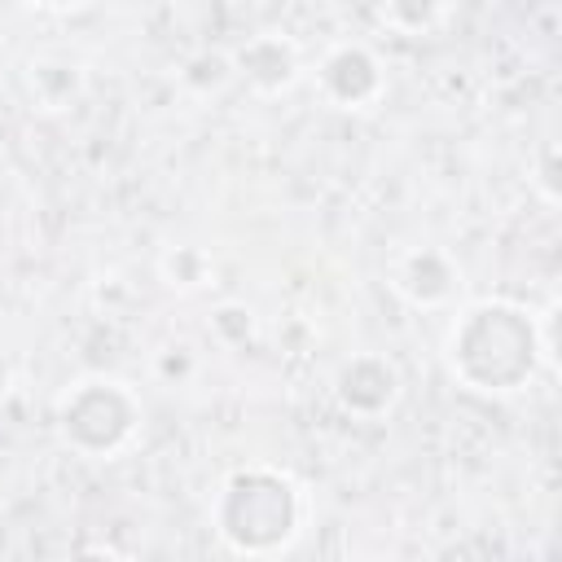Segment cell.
Wrapping results in <instances>:
<instances>
[{
  "label": "cell",
  "mask_w": 562,
  "mask_h": 562,
  "mask_svg": "<svg viewBox=\"0 0 562 562\" xmlns=\"http://www.w3.org/2000/svg\"><path fill=\"white\" fill-rule=\"evenodd\" d=\"M215 522H220V536L246 553V558H268L277 553L294 527H299V492L285 474L277 470H237L224 492H220V505H215Z\"/></svg>",
  "instance_id": "6da1fadb"
},
{
  "label": "cell",
  "mask_w": 562,
  "mask_h": 562,
  "mask_svg": "<svg viewBox=\"0 0 562 562\" xmlns=\"http://www.w3.org/2000/svg\"><path fill=\"white\" fill-rule=\"evenodd\" d=\"M57 422H61L66 443H75L88 457H105L136 430V400L123 382L88 378L61 395Z\"/></svg>",
  "instance_id": "7a4b0ae2"
},
{
  "label": "cell",
  "mask_w": 562,
  "mask_h": 562,
  "mask_svg": "<svg viewBox=\"0 0 562 562\" xmlns=\"http://www.w3.org/2000/svg\"><path fill=\"white\" fill-rule=\"evenodd\" d=\"M316 83L321 92L342 105V110H360L369 101H378L382 92V66L364 44H334L321 66H316Z\"/></svg>",
  "instance_id": "3957f363"
},
{
  "label": "cell",
  "mask_w": 562,
  "mask_h": 562,
  "mask_svg": "<svg viewBox=\"0 0 562 562\" xmlns=\"http://www.w3.org/2000/svg\"><path fill=\"white\" fill-rule=\"evenodd\" d=\"M233 66L255 92H285L299 79V48L277 31H263L233 53Z\"/></svg>",
  "instance_id": "277c9868"
},
{
  "label": "cell",
  "mask_w": 562,
  "mask_h": 562,
  "mask_svg": "<svg viewBox=\"0 0 562 562\" xmlns=\"http://www.w3.org/2000/svg\"><path fill=\"white\" fill-rule=\"evenodd\" d=\"M391 395H395L391 364H382L373 356H360V360L342 364V373H338V400H342V408H351V413H378V408L391 404Z\"/></svg>",
  "instance_id": "5b68a950"
},
{
  "label": "cell",
  "mask_w": 562,
  "mask_h": 562,
  "mask_svg": "<svg viewBox=\"0 0 562 562\" xmlns=\"http://www.w3.org/2000/svg\"><path fill=\"white\" fill-rule=\"evenodd\" d=\"M26 83H31V97H35L44 110H61V105H70V101L79 97V66H75V61H53V57H44V61H31Z\"/></svg>",
  "instance_id": "8992f818"
},
{
  "label": "cell",
  "mask_w": 562,
  "mask_h": 562,
  "mask_svg": "<svg viewBox=\"0 0 562 562\" xmlns=\"http://www.w3.org/2000/svg\"><path fill=\"white\" fill-rule=\"evenodd\" d=\"M426 263H430V250H417V255H408V259L400 263V281H395V285H400L413 303H439V299L448 294L452 272H448V277H430Z\"/></svg>",
  "instance_id": "52a82bcc"
},
{
  "label": "cell",
  "mask_w": 562,
  "mask_h": 562,
  "mask_svg": "<svg viewBox=\"0 0 562 562\" xmlns=\"http://www.w3.org/2000/svg\"><path fill=\"white\" fill-rule=\"evenodd\" d=\"M75 562H119L114 553H83V558H75Z\"/></svg>",
  "instance_id": "ba28073f"
},
{
  "label": "cell",
  "mask_w": 562,
  "mask_h": 562,
  "mask_svg": "<svg viewBox=\"0 0 562 562\" xmlns=\"http://www.w3.org/2000/svg\"><path fill=\"white\" fill-rule=\"evenodd\" d=\"M9 391V369H4V360H0V395Z\"/></svg>",
  "instance_id": "9c48e42d"
}]
</instances>
